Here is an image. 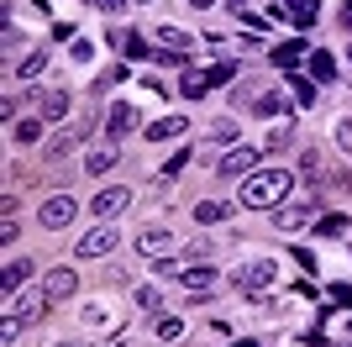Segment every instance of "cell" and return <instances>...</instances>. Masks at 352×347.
Instances as JSON below:
<instances>
[{
	"label": "cell",
	"mask_w": 352,
	"mask_h": 347,
	"mask_svg": "<svg viewBox=\"0 0 352 347\" xmlns=\"http://www.w3.org/2000/svg\"><path fill=\"white\" fill-rule=\"evenodd\" d=\"M310 74H316V79H331V74H337V63H331L326 53H310Z\"/></svg>",
	"instance_id": "4dcf8cb0"
},
{
	"label": "cell",
	"mask_w": 352,
	"mask_h": 347,
	"mask_svg": "<svg viewBox=\"0 0 352 347\" xmlns=\"http://www.w3.org/2000/svg\"><path fill=\"white\" fill-rule=\"evenodd\" d=\"M284 147H289V127L279 121V127L268 132V153H284Z\"/></svg>",
	"instance_id": "d6a6232c"
},
{
	"label": "cell",
	"mask_w": 352,
	"mask_h": 347,
	"mask_svg": "<svg viewBox=\"0 0 352 347\" xmlns=\"http://www.w3.org/2000/svg\"><path fill=\"white\" fill-rule=\"evenodd\" d=\"M184 169H190V147H179L174 158L163 163V179H174V174H184Z\"/></svg>",
	"instance_id": "f546056e"
},
{
	"label": "cell",
	"mask_w": 352,
	"mask_h": 347,
	"mask_svg": "<svg viewBox=\"0 0 352 347\" xmlns=\"http://www.w3.org/2000/svg\"><path fill=\"white\" fill-rule=\"evenodd\" d=\"M232 74H236V63H206V69H184V79H179V90L174 95H184V101H200V95H210L216 85H232Z\"/></svg>",
	"instance_id": "7a4b0ae2"
},
{
	"label": "cell",
	"mask_w": 352,
	"mask_h": 347,
	"mask_svg": "<svg viewBox=\"0 0 352 347\" xmlns=\"http://www.w3.org/2000/svg\"><path fill=\"white\" fill-rule=\"evenodd\" d=\"M58 347H100V342H58Z\"/></svg>",
	"instance_id": "f35d334b"
},
{
	"label": "cell",
	"mask_w": 352,
	"mask_h": 347,
	"mask_svg": "<svg viewBox=\"0 0 352 347\" xmlns=\"http://www.w3.org/2000/svg\"><path fill=\"white\" fill-rule=\"evenodd\" d=\"M16 337H21V321L6 316V321H0V342H16Z\"/></svg>",
	"instance_id": "d590c367"
},
{
	"label": "cell",
	"mask_w": 352,
	"mask_h": 347,
	"mask_svg": "<svg viewBox=\"0 0 352 347\" xmlns=\"http://www.w3.org/2000/svg\"><path fill=\"white\" fill-rule=\"evenodd\" d=\"M111 163H116V147L105 143V147H95V153H89V158H85V174H105V169H111Z\"/></svg>",
	"instance_id": "44dd1931"
},
{
	"label": "cell",
	"mask_w": 352,
	"mask_h": 347,
	"mask_svg": "<svg viewBox=\"0 0 352 347\" xmlns=\"http://www.w3.org/2000/svg\"><path fill=\"white\" fill-rule=\"evenodd\" d=\"M236 347H258V342H236Z\"/></svg>",
	"instance_id": "60d3db41"
},
{
	"label": "cell",
	"mask_w": 352,
	"mask_h": 347,
	"mask_svg": "<svg viewBox=\"0 0 352 347\" xmlns=\"http://www.w3.org/2000/svg\"><path fill=\"white\" fill-rule=\"evenodd\" d=\"M158 43H163V48H179V53H190V32H179V27H158Z\"/></svg>",
	"instance_id": "cb8c5ba5"
},
{
	"label": "cell",
	"mask_w": 352,
	"mask_h": 347,
	"mask_svg": "<svg viewBox=\"0 0 352 347\" xmlns=\"http://www.w3.org/2000/svg\"><path fill=\"white\" fill-rule=\"evenodd\" d=\"M300 174H305L310 185H316V174H321V158H316V147H305V153H300Z\"/></svg>",
	"instance_id": "1f68e13d"
},
{
	"label": "cell",
	"mask_w": 352,
	"mask_h": 347,
	"mask_svg": "<svg viewBox=\"0 0 352 347\" xmlns=\"http://www.w3.org/2000/svg\"><path fill=\"white\" fill-rule=\"evenodd\" d=\"M137 6H153V0H137Z\"/></svg>",
	"instance_id": "b9f144b4"
},
{
	"label": "cell",
	"mask_w": 352,
	"mask_h": 347,
	"mask_svg": "<svg viewBox=\"0 0 352 347\" xmlns=\"http://www.w3.org/2000/svg\"><path fill=\"white\" fill-rule=\"evenodd\" d=\"M11 137H16V143H37V137H43V121H37V116H27V121H11Z\"/></svg>",
	"instance_id": "7402d4cb"
},
{
	"label": "cell",
	"mask_w": 352,
	"mask_h": 347,
	"mask_svg": "<svg viewBox=\"0 0 352 347\" xmlns=\"http://www.w3.org/2000/svg\"><path fill=\"white\" fill-rule=\"evenodd\" d=\"M37 101H43L47 121H63V116H69V90H37Z\"/></svg>",
	"instance_id": "2e32d148"
},
{
	"label": "cell",
	"mask_w": 352,
	"mask_h": 347,
	"mask_svg": "<svg viewBox=\"0 0 352 347\" xmlns=\"http://www.w3.org/2000/svg\"><path fill=\"white\" fill-rule=\"evenodd\" d=\"M289 189H294V174L274 163V169H258V174L242 179V205L248 211H279L289 200Z\"/></svg>",
	"instance_id": "6da1fadb"
},
{
	"label": "cell",
	"mask_w": 352,
	"mask_h": 347,
	"mask_svg": "<svg viewBox=\"0 0 352 347\" xmlns=\"http://www.w3.org/2000/svg\"><path fill=\"white\" fill-rule=\"evenodd\" d=\"M232 216V205H221V200H200L195 205V221H200V227H216V221H226Z\"/></svg>",
	"instance_id": "ffe728a7"
},
{
	"label": "cell",
	"mask_w": 352,
	"mask_h": 347,
	"mask_svg": "<svg viewBox=\"0 0 352 347\" xmlns=\"http://www.w3.org/2000/svg\"><path fill=\"white\" fill-rule=\"evenodd\" d=\"M206 137H210V143H232V147H236V121H226V116H221V121L206 132Z\"/></svg>",
	"instance_id": "4316f807"
},
{
	"label": "cell",
	"mask_w": 352,
	"mask_h": 347,
	"mask_svg": "<svg viewBox=\"0 0 352 347\" xmlns=\"http://www.w3.org/2000/svg\"><path fill=\"white\" fill-rule=\"evenodd\" d=\"M137 311H147V316H158V311H163V300H158V289H137Z\"/></svg>",
	"instance_id": "83f0119b"
},
{
	"label": "cell",
	"mask_w": 352,
	"mask_h": 347,
	"mask_svg": "<svg viewBox=\"0 0 352 347\" xmlns=\"http://www.w3.org/2000/svg\"><path fill=\"white\" fill-rule=\"evenodd\" d=\"M95 11H121V0H89Z\"/></svg>",
	"instance_id": "74e56055"
},
{
	"label": "cell",
	"mask_w": 352,
	"mask_h": 347,
	"mask_svg": "<svg viewBox=\"0 0 352 347\" xmlns=\"http://www.w3.org/2000/svg\"><path fill=\"white\" fill-rule=\"evenodd\" d=\"M116 227H111V221H100V227L95 231H85V237H79V242H74V258H111V253H116Z\"/></svg>",
	"instance_id": "277c9868"
},
{
	"label": "cell",
	"mask_w": 352,
	"mask_h": 347,
	"mask_svg": "<svg viewBox=\"0 0 352 347\" xmlns=\"http://www.w3.org/2000/svg\"><path fill=\"white\" fill-rule=\"evenodd\" d=\"M47 305H53V300H47L43 289H37V295H21V300L11 295V316L21 321V326H32V321H43V316H47Z\"/></svg>",
	"instance_id": "ba28073f"
},
{
	"label": "cell",
	"mask_w": 352,
	"mask_h": 347,
	"mask_svg": "<svg viewBox=\"0 0 352 347\" xmlns=\"http://www.w3.org/2000/svg\"><path fill=\"white\" fill-rule=\"evenodd\" d=\"M158 337H163V342L184 337V321H179V316H158Z\"/></svg>",
	"instance_id": "f1b7e54d"
},
{
	"label": "cell",
	"mask_w": 352,
	"mask_h": 347,
	"mask_svg": "<svg viewBox=\"0 0 352 347\" xmlns=\"http://www.w3.org/2000/svg\"><path fill=\"white\" fill-rule=\"evenodd\" d=\"M179 132H190V121H184V116H163V121L147 127V143H174Z\"/></svg>",
	"instance_id": "5bb4252c"
},
{
	"label": "cell",
	"mask_w": 352,
	"mask_h": 347,
	"mask_svg": "<svg viewBox=\"0 0 352 347\" xmlns=\"http://www.w3.org/2000/svg\"><path fill=\"white\" fill-rule=\"evenodd\" d=\"M179 284L195 289V295H206V289L216 284V269H206V263H195V269H179Z\"/></svg>",
	"instance_id": "9a60e30c"
},
{
	"label": "cell",
	"mask_w": 352,
	"mask_h": 347,
	"mask_svg": "<svg viewBox=\"0 0 352 347\" xmlns=\"http://www.w3.org/2000/svg\"><path fill=\"white\" fill-rule=\"evenodd\" d=\"M347 63H352V48H347Z\"/></svg>",
	"instance_id": "7bdbcfd3"
},
{
	"label": "cell",
	"mask_w": 352,
	"mask_h": 347,
	"mask_svg": "<svg viewBox=\"0 0 352 347\" xmlns=\"http://www.w3.org/2000/svg\"><path fill=\"white\" fill-rule=\"evenodd\" d=\"M184 6H216V0H184Z\"/></svg>",
	"instance_id": "ab89813d"
},
{
	"label": "cell",
	"mask_w": 352,
	"mask_h": 347,
	"mask_svg": "<svg viewBox=\"0 0 352 347\" xmlns=\"http://www.w3.org/2000/svg\"><path fill=\"white\" fill-rule=\"evenodd\" d=\"M43 69H47V48H32V53L21 58V79H37Z\"/></svg>",
	"instance_id": "603a6c76"
},
{
	"label": "cell",
	"mask_w": 352,
	"mask_h": 347,
	"mask_svg": "<svg viewBox=\"0 0 352 347\" xmlns=\"http://www.w3.org/2000/svg\"><path fill=\"white\" fill-rule=\"evenodd\" d=\"M121 53H126V58H147V53H158V48H147V37L126 32V37H121Z\"/></svg>",
	"instance_id": "d4e9b609"
},
{
	"label": "cell",
	"mask_w": 352,
	"mask_h": 347,
	"mask_svg": "<svg viewBox=\"0 0 352 347\" xmlns=\"http://www.w3.org/2000/svg\"><path fill=\"white\" fill-rule=\"evenodd\" d=\"M32 279V258H11L6 263V279H0V289L6 295H21V284Z\"/></svg>",
	"instance_id": "4fadbf2b"
},
{
	"label": "cell",
	"mask_w": 352,
	"mask_h": 347,
	"mask_svg": "<svg viewBox=\"0 0 352 347\" xmlns=\"http://www.w3.org/2000/svg\"><path fill=\"white\" fill-rule=\"evenodd\" d=\"M274 274H279V263H274V258H252L248 269H236V274H232V289H236V295H248V300H263V289L274 284Z\"/></svg>",
	"instance_id": "3957f363"
},
{
	"label": "cell",
	"mask_w": 352,
	"mask_h": 347,
	"mask_svg": "<svg viewBox=\"0 0 352 347\" xmlns=\"http://www.w3.org/2000/svg\"><path fill=\"white\" fill-rule=\"evenodd\" d=\"M342 231H347V216H326L321 221V237H342Z\"/></svg>",
	"instance_id": "836d02e7"
},
{
	"label": "cell",
	"mask_w": 352,
	"mask_h": 347,
	"mask_svg": "<svg viewBox=\"0 0 352 347\" xmlns=\"http://www.w3.org/2000/svg\"><path fill=\"white\" fill-rule=\"evenodd\" d=\"M289 90H294V101H300V105H316V95H321V90L310 85V79H300V74L289 79Z\"/></svg>",
	"instance_id": "484cf974"
},
{
	"label": "cell",
	"mask_w": 352,
	"mask_h": 347,
	"mask_svg": "<svg viewBox=\"0 0 352 347\" xmlns=\"http://www.w3.org/2000/svg\"><path fill=\"white\" fill-rule=\"evenodd\" d=\"M132 127H137V105L132 101H116L105 111V137H126Z\"/></svg>",
	"instance_id": "7c38bea8"
},
{
	"label": "cell",
	"mask_w": 352,
	"mask_h": 347,
	"mask_svg": "<svg viewBox=\"0 0 352 347\" xmlns=\"http://www.w3.org/2000/svg\"><path fill=\"white\" fill-rule=\"evenodd\" d=\"M74 211H79V205H74L69 195H53V200L43 205V216H37V221H43L47 231H63V227H69V221H74Z\"/></svg>",
	"instance_id": "30bf717a"
},
{
	"label": "cell",
	"mask_w": 352,
	"mask_h": 347,
	"mask_svg": "<svg viewBox=\"0 0 352 347\" xmlns=\"http://www.w3.org/2000/svg\"><path fill=\"white\" fill-rule=\"evenodd\" d=\"M274 227H279V231H305V227H316V205H279V211H274Z\"/></svg>",
	"instance_id": "52a82bcc"
},
{
	"label": "cell",
	"mask_w": 352,
	"mask_h": 347,
	"mask_svg": "<svg viewBox=\"0 0 352 347\" xmlns=\"http://www.w3.org/2000/svg\"><path fill=\"white\" fill-rule=\"evenodd\" d=\"M79 137H85V132H79V127L58 132V137H53V143H47V158H69L74 147H79Z\"/></svg>",
	"instance_id": "d6986e66"
},
{
	"label": "cell",
	"mask_w": 352,
	"mask_h": 347,
	"mask_svg": "<svg viewBox=\"0 0 352 347\" xmlns=\"http://www.w3.org/2000/svg\"><path fill=\"white\" fill-rule=\"evenodd\" d=\"M74 289H79V274H74V269H47L43 274V295L47 300H69Z\"/></svg>",
	"instance_id": "9c48e42d"
},
{
	"label": "cell",
	"mask_w": 352,
	"mask_h": 347,
	"mask_svg": "<svg viewBox=\"0 0 352 347\" xmlns=\"http://www.w3.org/2000/svg\"><path fill=\"white\" fill-rule=\"evenodd\" d=\"M305 58H310V48L300 43V37H294V43H279V48H274V63H279V69H300Z\"/></svg>",
	"instance_id": "e0dca14e"
},
{
	"label": "cell",
	"mask_w": 352,
	"mask_h": 347,
	"mask_svg": "<svg viewBox=\"0 0 352 347\" xmlns=\"http://www.w3.org/2000/svg\"><path fill=\"white\" fill-rule=\"evenodd\" d=\"M258 169H263V163H258V153H252V147H232V153L216 163L221 179H248V174H258Z\"/></svg>",
	"instance_id": "5b68a950"
},
{
	"label": "cell",
	"mask_w": 352,
	"mask_h": 347,
	"mask_svg": "<svg viewBox=\"0 0 352 347\" xmlns=\"http://www.w3.org/2000/svg\"><path fill=\"white\" fill-rule=\"evenodd\" d=\"M337 147H347V153H352V121H337Z\"/></svg>",
	"instance_id": "8d00e7d4"
},
{
	"label": "cell",
	"mask_w": 352,
	"mask_h": 347,
	"mask_svg": "<svg viewBox=\"0 0 352 347\" xmlns=\"http://www.w3.org/2000/svg\"><path fill=\"white\" fill-rule=\"evenodd\" d=\"M137 253H142V258H168V253H174V231L168 227H147V231H137Z\"/></svg>",
	"instance_id": "8992f818"
},
{
	"label": "cell",
	"mask_w": 352,
	"mask_h": 347,
	"mask_svg": "<svg viewBox=\"0 0 352 347\" xmlns=\"http://www.w3.org/2000/svg\"><path fill=\"white\" fill-rule=\"evenodd\" d=\"M331 305H342V311H352V284H331Z\"/></svg>",
	"instance_id": "e575fe53"
},
{
	"label": "cell",
	"mask_w": 352,
	"mask_h": 347,
	"mask_svg": "<svg viewBox=\"0 0 352 347\" xmlns=\"http://www.w3.org/2000/svg\"><path fill=\"white\" fill-rule=\"evenodd\" d=\"M126 205H132V189H116V185H111V189L95 195V216H100V221H116Z\"/></svg>",
	"instance_id": "8fae6325"
},
{
	"label": "cell",
	"mask_w": 352,
	"mask_h": 347,
	"mask_svg": "<svg viewBox=\"0 0 352 347\" xmlns=\"http://www.w3.org/2000/svg\"><path fill=\"white\" fill-rule=\"evenodd\" d=\"M284 21H294V27L305 32L316 21V0H284Z\"/></svg>",
	"instance_id": "ac0fdd59"
}]
</instances>
